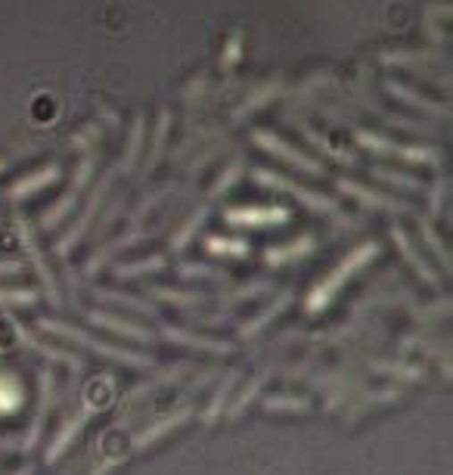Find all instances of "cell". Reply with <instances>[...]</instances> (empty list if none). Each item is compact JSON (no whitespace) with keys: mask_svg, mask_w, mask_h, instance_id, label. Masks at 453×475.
I'll list each match as a JSON object with an SVG mask.
<instances>
[{"mask_svg":"<svg viewBox=\"0 0 453 475\" xmlns=\"http://www.w3.org/2000/svg\"><path fill=\"white\" fill-rule=\"evenodd\" d=\"M94 410H96V401H90L84 410H78L72 422H66V426H62V432L56 435V441L50 445V451H47V463H54L56 457H62V454H66V447H72V438L81 432L84 426H87V420H90V413H94Z\"/></svg>","mask_w":453,"mask_h":475,"instance_id":"ba28073f","label":"cell"},{"mask_svg":"<svg viewBox=\"0 0 453 475\" xmlns=\"http://www.w3.org/2000/svg\"><path fill=\"white\" fill-rule=\"evenodd\" d=\"M255 180L264 187H276V190H289L299 203H304L308 208H314V212H335V203L326 196H320L317 190H308V187L295 184V180H289L286 174H274V171H255Z\"/></svg>","mask_w":453,"mask_h":475,"instance_id":"3957f363","label":"cell"},{"mask_svg":"<svg viewBox=\"0 0 453 475\" xmlns=\"http://www.w3.org/2000/svg\"><path fill=\"white\" fill-rule=\"evenodd\" d=\"M50 398H54V373H50V370H44V373H41V398H37L35 426H31V429H29V435H25L22 451H31V447L37 445V435H41L44 420H47V410H50Z\"/></svg>","mask_w":453,"mask_h":475,"instance_id":"9c48e42d","label":"cell"},{"mask_svg":"<svg viewBox=\"0 0 453 475\" xmlns=\"http://www.w3.org/2000/svg\"><path fill=\"white\" fill-rule=\"evenodd\" d=\"M94 159H96V155L90 153L87 159L81 162V168H78V174H75V184L69 187V193H66V196H62V203H60V205H54V208H50V212H47V218H44V227H47V230H50V227H56V224H60V221L69 214V208L75 205V199L81 196L84 184H87L90 171H94Z\"/></svg>","mask_w":453,"mask_h":475,"instance_id":"8992f818","label":"cell"},{"mask_svg":"<svg viewBox=\"0 0 453 475\" xmlns=\"http://www.w3.org/2000/svg\"><path fill=\"white\" fill-rule=\"evenodd\" d=\"M299 128H301V134L308 137V140L314 143L317 149H323V153H329V155H333L335 162H354V155H351V153H345V149L333 146V140H326V137H323V134H317V131H314V128H310V125H299Z\"/></svg>","mask_w":453,"mask_h":475,"instance_id":"2e32d148","label":"cell"},{"mask_svg":"<svg viewBox=\"0 0 453 475\" xmlns=\"http://www.w3.org/2000/svg\"><path fill=\"white\" fill-rule=\"evenodd\" d=\"M358 140L364 143L367 149H376V153H388L398 155V159H410V162H441V153L432 146H398L394 140H385L379 134L370 131H358Z\"/></svg>","mask_w":453,"mask_h":475,"instance_id":"277c9868","label":"cell"},{"mask_svg":"<svg viewBox=\"0 0 453 475\" xmlns=\"http://www.w3.org/2000/svg\"><path fill=\"white\" fill-rule=\"evenodd\" d=\"M376 252H379L376 243H367V246H360L358 252H351V255H348L345 262L339 264V271H333L320 286H317L314 292H310V298H308V311H310V314H317L320 308H326V304L335 298V292L345 286V279L351 277V273H358L360 268H364V264L370 262Z\"/></svg>","mask_w":453,"mask_h":475,"instance_id":"6da1fadb","label":"cell"},{"mask_svg":"<svg viewBox=\"0 0 453 475\" xmlns=\"http://www.w3.org/2000/svg\"><path fill=\"white\" fill-rule=\"evenodd\" d=\"M388 90H391L398 100H407V103H413V106H419L423 112H435V115H448V103H435V100H429V96H419L413 88H404V84H398V81H388L385 84Z\"/></svg>","mask_w":453,"mask_h":475,"instance_id":"4fadbf2b","label":"cell"},{"mask_svg":"<svg viewBox=\"0 0 453 475\" xmlns=\"http://www.w3.org/2000/svg\"><path fill=\"white\" fill-rule=\"evenodd\" d=\"M289 218L286 208L280 205H268V208H230L226 212V221L239 227H261V224H283Z\"/></svg>","mask_w":453,"mask_h":475,"instance_id":"52a82bcc","label":"cell"},{"mask_svg":"<svg viewBox=\"0 0 453 475\" xmlns=\"http://www.w3.org/2000/svg\"><path fill=\"white\" fill-rule=\"evenodd\" d=\"M60 178V168L56 165H47L41 174H35V178H25V180H19L16 187H12V199H22V196H29V193H35V190H41V187H47L50 180H56Z\"/></svg>","mask_w":453,"mask_h":475,"instance_id":"9a60e30c","label":"cell"},{"mask_svg":"<svg viewBox=\"0 0 453 475\" xmlns=\"http://www.w3.org/2000/svg\"><path fill=\"white\" fill-rule=\"evenodd\" d=\"M186 416H190V404H186V407H180V410H174V413H168L165 420H159V422H155V426L146 429V432H140L137 438H134V445L128 447V451L134 454V451H144V447H150L152 441H159L161 435H168V432H171V429L177 426V422H184Z\"/></svg>","mask_w":453,"mask_h":475,"instance_id":"30bf717a","label":"cell"},{"mask_svg":"<svg viewBox=\"0 0 453 475\" xmlns=\"http://www.w3.org/2000/svg\"><path fill=\"white\" fill-rule=\"evenodd\" d=\"M289 302H292V296H289V292H286V296H283V298H276V302L270 304V308L264 311V314L258 317V321H251L249 327H243V329H239V336H251V333H258V329H261V327H268V323L274 321V314H280V311L286 308Z\"/></svg>","mask_w":453,"mask_h":475,"instance_id":"e0dca14e","label":"cell"},{"mask_svg":"<svg viewBox=\"0 0 453 475\" xmlns=\"http://www.w3.org/2000/svg\"><path fill=\"white\" fill-rule=\"evenodd\" d=\"M165 134H168V112H161L159 115V131H155V137H152V153H150V159H146V174L152 171L155 159H159V149H161V140H165Z\"/></svg>","mask_w":453,"mask_h":475,"instance_id":"44dd1931","label":"cell"},{"mask_svg":"<svg viewBox=\"0 0 453 475\" xmlns=\"http://www.w3.org/2000/svg\"><path fill=\"white\" fill-rule=\"evenodd\" d=\"M391 237H394V243H398V249L404 252L407 258H410V264H413V268H416L419 277H425V279H429V283H435V273H432L429 262H423V255H419V252L413 249L410 237H407V233L400 230V227H394V230H391Z\"/></svg>","mask_w":453,"mask_h":475,"instance_id":"5bb4252c","label":"cell"},{"mask_svg":"<svg viewBox=\"0 0 453 475\" xmlns=\"http://www.w3.org/2000/svg\"><path fill=\"white\" fill-rule=\"evenodd\" d=\"M376 174L379 180H388V184H398V187H407V190H419L423 187V180H416V178H410V174H398V171H388V168H376Z\"/></svg>","mask_w":453,"mask_h":475,"instance_id":"ffe728a7","label":"cell"},{"mask_svg":"<svg viewBox=\"0 0 453 475\" xmlns=\"http://www.w3.org/2000/svg\"><path fill=\"white\" fill-rule=\"evenodd\" d=\"M128 457H131V451L112 454V457H106V460H103V463H96V470H94V472H87V475H109V472H112L119 463H125Z\"/></svg>","mask_w":453,"mask_h":475,"instance_id":"d4e9b609","label":"cell"},{"mask_svg":"<svg viewBox=\"0 0 453 475\" xmlns=\"http://www.w3.org/2000/svg\"><path fill=\"white\" fill-rule=\"evenodd\" d=\"M41 329H50V333L62 336V339H72L75 345H81V348H90V351H96V354H103V357H112V361H121V363H137V367H150V363H152L146 354H134V351L115 348V345H106V342L94 339V336L81 333V329L66 327V323L41 321Z\"/></svg>","mask_w":453,"mask_h":475,"instance_id":"7a4b0ae2","label":"cell"},{"mask_svg":"<svg viewBox=\"0 0 453 475\" xmlns=\"http://www.w3.org/2000/svg\"><path fill=\"white\" fill-rule=\"evenodd\" d=\"M314 249V239L310 237H304V239H295V246H289V249H270L268 252V262L270 264H276V262H289V258H295V255H301V252H310Z\"/></svg>","mask_w":453,"mask_h":475,"instance_id":"ac0fdd59","label":"cell"},{"mask_svg":"<svg viewBox=\"0 0 453 475\" xmlns=\"http://www.w3.org/2000/svg\"><path fill=\"white\" fill-rule=\"evenodd\" d=\"M0 273H22V264L19 262H0Z\"/></svg>","mask_w":453,"mask_h":475,"instance_id":"4316f807","label":"cell"},{"mask_svg":"<svg viewBox=\"0 0 453 475\" xmlns=\"http://www.w3.org/2000/svg\"><path fill=\"white\" fill-rule=\"evenodd\" d=\"M161 262H165V258L155 255V258H146V262H140V264H128V268H121L115 273H119V277H137V273H146V271H161Z\"/></svg>","mask_w":453,"mask_h":475,"instance_id":"603a6c76","label":"cell"},{"mask_svg":"<svg viewBox=\"0 0 453 475\" xmlns=\"http://www.w3.org/2000/svg\"><path fill=\"white\" fill-rule=\"evenodd\" d=\"M144 115H137V121H134V131H131V140H128V153H125V162H121L119 171H128V168L134 165V159H137L140 146H144Z\"/></svg>","mask_w":453,"mask_h":475,"instance_id":"d6986e66","label":"cell"},{"mask_svg":"<svg viewBox=\"0 0 453 475\" xmlns=\"http://www.w3.org/2000/svg\"><path fill=\"white\" fill-rule=\"evenodd\" d=\"M268 407H270V410H276V407H280V410H304V407H308V401H292V398H270V401H268Z\"/></svg>","mask_w":453,"mask_h":475,"instance_id":"484cf974","label":"cell"},{"mask_svg":"<svg viewBox=\"0 0 453 475\" xmlns=\"http://www.w3.org/2000/svg\"><path fill=\"white\" fill-rule=\"evenodd\" d=\"M339 190H345L348 196L360 199V203L370 205V208H385V212H407V205L400 203V199H394V196H379V193L367 190V187H360V184H351V180H339Z\"/></svg>","mask_w":453,"mask_h":475,"instance_id":"8fae6325","label":"cell"},{"mask_svg":"<svg viewBox=\"0 0 453 475\" xmlns=\"http://www.w3.org/2000/svg\"><path fill=\"white\" fill-rule=\"evenodd\" d=\"M258 143H261L268 153H274L276 159H283V162H289V165H295V168H301V171H308V174H323V168L317 165L314 159H308L304 153H299V149H292L289 146L283 137H276V134H270V131H255L251 134Z\"/></svg>","mask_w":453,"mask_h":475,"instance_id":"5b68a950","label":"cell"},{"mask_svg":"<svg viewBox=\"0 0 453 475\" xmlns=\"http://www.w3.org/2000/svg\"><path fill=\"white\" fill-rule=\"evenodd\" d=\"M209 249L211 252H230V255H245V252H249V246L243 243V239H211L209 243Z\"/></svg>","mask_w":453,"mask_h":475,"instance_id":"cb8c5ba5","label":"cell"},{"mask_svg":"<svg viewBox=\"0 0 453 475\" xmlns=\"http://www.w3.org/2000/svg\"><path fill=\"white\" fill-rule=\"evenodd\" d=\"M35 298H37L35 289H10V292L0 289V308L4 304H31Z\"/></svg>","mask_w":453,"mask_h":475,"instance_id":"7402d4cb","label":"cell"},{"mask_svg":"<svg viewBox=\"0 0 453 475\" xmlns=\"http://www.w3.org/2000/svg\"><path fill=\"white\" fill-rule=\"evenodd\" d=\"M12 475H31V466H22L19 472H12Z\"/></svg>","mask_w":453,"mask_h":475,"instance_id":"83f0119b","label":"cell"},{"mask_svg":"<svg viewBox=\"0 0 453 475\" xmlns=\"http://www.w3.org/2000/svg\"><path fill=\"white\" fill-rule=\"evenodd\" d=\"M90 321H94V323H100V327H106V329H112V333H119V336H128V339H140V342L152 339V333H150V329L134 327V323L119 321V317H112V314H100V311H90Z\"/></svg>","mask_w":453,"mask_h":475,"instance_id":"7c38bea8","label":"cell"}]
</instances>
